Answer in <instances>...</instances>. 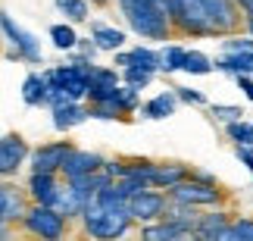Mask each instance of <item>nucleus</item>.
Here are the masks:
<instances>
[{"label": "nucleus", "mask_w": 253, "mask_h": 241, "mask_svg": "<svg viewBox=\"0 0 253 241\" xmlns=\"http://www.w3.org/2000/svg\"><path fill=\"white\" fill-rule=\"evenodd\" d=\"M175 97L188 100V103H197V107H200V103H207V97H203L200 91H194V88H175Z\"/></svg>", "instance_id": "obj_33"}, {"label": "nucleus", "mask_w": 253, "mask_h": 241, "mask_svg": "<svg viewBox=\"0 0 253 241\" xmlns=\"http://www.w3.org/2000/svg\"><path fill=\"white\" fill-rule=\"evenodd\" d=\"M169 200L172 204H184V207H216L222 200V191L210 182H200L197 176H188L184 182L169 188Z\"/></svg>", "instance_id": "obj_6"}, {"label": "nucleus", "mask_w": 253, "mask_h": 241, "mask_svg": "<svg viewBox=\"0 0 253 241\" xmlns=\"http://www.w3.org/2000/svg\"><path fill=\"white\" fill-rule=\"evenodd\" d=\"M231 232L238 235V241H253V219L244 216V219H235V223H228Z\"/></svg>", "instance_id": "obj_32"}, {"label": "nucleus", "mask_w": 253, "mask_h": 241, "mask_svg": "<svg viewBox=\"0 0 253 241\" xmlns=\"http://www.w3.org/2000/svg\"><path fill=\"white\" fill-rule=\"evenodd\" d=\"M238 160L247 163V169L253 172V147H238Z\"/></svg>", "instance_id": "obj_35"}, {"label": "nucleus", "mask_w": 253, "mask_h": 241, "mask_svg": "<svg viewBox=\"0 0 253 241\" xmlns=\"http://www.w3.org/2000/svg\"><path fill=\"white\" fill-rule=\"evenodd\" d=\"M119 9L131 32H138L147 41H169L172 22L166 13V0H119Z\"/></svg>", "instance_id": "obj_2"}, {"label": "nucleus", "mask_w": 253, "mask_h": 241, "mask_svg": "<svg viewBox=\"0 0 253 241\" xmlns=\"http://www.w3.org/2000/svg\"><path fill=\"white\" fill-rule=\"evenodd\" d=\"M175 110H178V97L172 91H163L144 103V116L147 119H169V116H175Z\"/></svg>", "instance_id": "obj_19"}, {"label": "nucleus", "mask_w": 253, "mask_h": 241, "mask_svg": "<svg viewBox=\"0 0 253 241\" xmlns=\"http://www.w3.org/2000/svg\"><path fill=\"white\" fill-rule=\"evenodd\" d=\"M22 226H25L28 235H35L41 241H63V235H66V219L60 213H53L50 207H41V204L25 210Z\"/></svg>", "instance_id": "obj_7"}, {"label": "nucleus", "mask_w": 253, "mask_h": 241, "mask_svg": "<svg viewBox=\"0 0 253 241\" xmlns=\"http://www.w3.org/2000/svg\"><path fill=\"white\" fill-rule=\"evenodd\" d=\"M181 72H191V75H210L212 72V60L200 50H184V60H181Z\"/></svg>", "instance_id": "obj_25"}, {"label": "nucleus", "mask_w": 253, "mask_h": 241, "mask_svg": "<svg viewBox=\"0 0 253 241\" xmlns=\"http://www.w3.org/2000/svg\"><path fill=\"white\" fill-rule=\"evenodd\" d=\"M212 116L216 119H222V122H235V119H241L244 116V110L241 107H235V103H212Z\"/></svg>", "instance_id": "obj_30"}, {"label": "nucleus", "mask_w": 253, "mask_h": 241, "mask_svg": "<svg viewBox=\"0 0 253 241\" xmlns=\"http://www.w3.org/2000/svg\"><path fill=\"white\" fill-rule=\"evenodd\" d=\"M184 50L188 47H181V44H169L166 50L160 53V60H163V66H160V72H181V60H184Z\"/></svg>", "instance_id": "obj_26"}, {"label": "nucleus", "mask_w": 253, "mask_h": 241, "mask_svg": "<svg viewBox=\"0 0 253 241\" xmlns=\"http://www.w3.org/2000/svg\"><path fill=\"white\" fill-rule=\"evenodd\" d=\"M235 3H238V9L247 13V19H253V0H235Z\"/></svg>", "instance_id": "obj_37"}, {"label": "nucleus", "mask_w": 253, "mask_h": 241, "mask_svg": "<svg viewBox=\"0 0 253 241\" xmlns=\"http://www.w3.org/2000/svg\"><path fill=\"white\" fill-rule=\"evenodd\" d=\"M216 69L231 75H253V53H225L216 60Z\"/></svg>", "instance_id": "obj_22"}, {"label": "nucleus", "mask_w": 253, "mask_h": 241, "mask_svg": "<svg viewBox=\"0 0 253 241\" xmlns=\"http://www.w3.org/2000/svg\"><path fill=\"white\" fill-rule=\"evenodd\" d=\"M50 41L56 50H75L79 47V35L69 22H60V25H50Z\"/></svg>", "instance_id": "obj_24"}, {"label": "nucleus", "mask_w": 253, "mask_h": 241, "mask_svg": "<svg viewBox=\"0 0 253 241\" xmlns=\"http://www.w3.org/2000/svg\"><path fill=\"white\" fill-rule=\"evenodd\" d=\"M56 9H60L63 16H69L72 22H84L87 13H91V6H87V0H53Z\"/></svg>", "instance_id": "obj_27"}, {"label": "nucleus", "mask_w": 253, "mask_h": 241, "mask_svg": "<svg viewBox=\"0 0 253 241\" xmlns=\"http://www.w3.org/2000/svg\"><path fill=\"white\" fill-rule=\"evenodd\" d=\"M103 166V157L100 153H91V150H75L63 160V166H60V176L66 182H72V179H82V176H91V172H97Z\"/></svg>", "instance_id": "obj_13"}, {"label": "nucleus", "mask_w": 253, "mask_h": 241, "mask_svg": "<svg viewBox=\"0 0 253 241\" xmlns=\"http://www.w3.org/2000/svg\"><path fill=\"white\" fill-rule=\"evenodd\" d=\"M72 153L69 141H53V144H41L38 150H32V172H53L60 176L63 160Z\"/></svg>", "instance_id": "obj_12"}, {"label": "nucleus", "mask_w": 253, "mask_h": 241, "mask_svg": "<svg viewBox=\"0 0 253 241\" xmlns=\"http://www.w3.org/2000/svg\"><path fill=\"white\" fill-rule=\"evenodd\" d=\"M225 226H228V213H210V216H197V223H194L191 232L197 241H212Z\"/></svg>", "instance_id": "obj_20"}, {"label": "nucleus", "mask_w": 253, "mask_h": 241, "mask_svg": "<svg viewBox=\"0 0 253 241\" xmlns=\"http://www.w3.org/2000/svg\"><path fill=\"white\" fill-rule=\"evenodd\" d=\"M22 100L28 103V107H41V103H47V82L41 72H28L25 82H22Z\"/></svg>", "instance_id": "obj_21"}, {"label": "nucleus", "mask_w": 253, "mask_h": 241, "mask_svg": "<svg viewBox=\"0 0 253 241\" xmlns=\"http://www.w3.org/2000/svg\"><path fill=\"white\" fill-rule=\"evenodd\" d=\"M91 3H106V0H91Z\"/></svg>", "instance_id": "obj_39"}, {"label": "nucleus", "mask_w": 253, "mask_h": 241, "mask_svg": "<svg viewBox=\"0 0 253 241\" xmlns=\"http://www.w3.org/2000/svg\"><path fill=\"white\" fill-rule=\"evenodd\" d=\"M212 241H238V235L231 232V226H225V229H222V232H219L216 238H212Z\"/></svg>", "instance_id": "obj_36"}, {"label": "nucleus", "mask_w": 253, "mask_h": 241, "mask_svg": "<svg viewBox=\"0 0 253 241\" xmlns=\"http://www.w3.org/2000/svg\"><path fill=\"white\" fill-rule=\"evenodd\" d=\"M82 207H84V197L69 185V182H66V185H56V194L50 200L53 213H60L63 219H69V216H82Z\"/></svg>", "instance_id": "obj_15"}, {"label": "nucleus", "mask_w": 253, "mask_h": 241, "mask_svg": "<svg viewBox=\"0 0 253 241\" xmlns=\"http://www.w3.org/2000/svg\"><path fill=\"white\" fill-rule=\"evenodd\" d=\"M172 28L194 38L231 35L241 25V9L235 0H166Z\"/></svg>", "instance_id": "obj_1"}, {"label": "nucleus", "mask_w": 253, "mask_h": 241, "mask_svg": "<svg viewBox=\"0 0 253 241\" xmlns=\"http://www.w3.org/2000/svg\"><path fill=\"white\" fill-rule=\"evenodd\" d=\"M28 210V200H25V191L13 185V182L0 179V223L13 226V223H22Z\"/></svg>", "instance_id": "obj_11"}, {"label": "nucleus", "mask_w": 253, "mask_h": 241, "mask_svg": "<svg viewBox=\"0 0 253 241\" xmlns=\"http://www.w3.org/2000/svg\"><path fill=\"white\" fill-rule=\"evenodd\" d=\"M172 241H197V238H194V232H181V235H175Z\"/></svg>", "instance_id": "obj_38"}, {"label": "nucleus", "mask_w": 253, "mask_h": 241, "mask_svg": "<svg viewBox=\"0 0 253 241\" xmlns=\"http://www.w3.org/2000/svg\"><path fill=\"white\" fill-rule=\"evenodd\" d=\"M122 44H125V32L106 28V25H94V47L97 50H119Z\"/></svg>", "instance_id": "obj_23"}, {"label": "nucleus", "mask_w": 253, "mask_h": 241, "mask_svg": "<svg viewBox=\"0 0 253 241\" xmlns=\"http://www.w3.org/2000/svg\"><path fill=\"white\" fill-rule=\"evenodd\" d=\"M116 88H119V72L103 69V66H91V72H87V94H84V97L91 100V107L110 103Z\"/></svg>", "instance_id": "obj_9"}, {"label": "nucleus", "mask_w": 253, "mask_h": 241, "mask_svg": "<svg viewBox=\"0 0 253 241\" xmlns=\"http://www.w3.org/2000/svg\"><path fill=\"white\" fill-rule=\"evenodd\" d=\"M0 32L6 35V41L13 44V50H9V60H25V63H41V44H38V38L32 32H25L22 25L16 22L9 13H0Z\"/></svg>", "instance_id": "obj_5"}, {"label": "nucleus", "mask_w": 253, "mask_h": 241, "mask_svg": "<svg viewBox=\"0 0 253 241\" xmlns=\"http://www.w3.org/2000/svg\"><path fill=\"white\" fill-rule=\"evenodd\" d=\"M91 66H94L91 60H84V56H75L72 66H53V69H47V72H41V75H44L47 88L63 91L69 100L82 103L84 94H87V72H91Z\"/></svg>", "instance_id": "obj_4"}, {"label": "nucleus", "mask_w": 253, "mask_h": 241, "mask_svg": "<svg viewBox=\"0 0 253 241\" xmlns=\"http://www.w3.org/2000/svg\"><path fill=\"white\" fill-rule=\"evenodd\" d=\"M228 138L238 144V147H253V122H241V119H235V122H228Z\"/></svg>", "instance_id": "obj_28"}, {"label": "nucleus", "mask_w": 253, "mask_h": 241, "mask_svg": "<svg viewBox=\"0 0 253 241\" xmlns=\"http://www.w3.org/2000/svg\"><path fill=\"white\" fill-rule=\"evenodd\" d=\"M56 185H60V179H56L53 172H32V176H28V197L41 207H50V200L56 194Z\"/></svg>", "instance_id": "obj_16"}, {"label": "nucleus", "mask_w": 253, "mask_h": 241, "mask_svg": "<svg viewBox=\"0 0 253 241\" xmlns=\"http://www.w3.org/2000/svg\"><path fill=\"white\" fill-rule=\"evenodd\" d=\"M181 232H191V229L181 223H172V219H157V223H147L141 229V241H172Z\"/></svg>", "instance_id": "obj_18"}, {"label": "nucleus", "mask_w": 253, "mask_h": 241, "mask_svg": "<svg viewBox=\"0 0 253 241\" xmlns=\"http://www.w3.org/2000/svg\"><path fill=\"white\" fill-rule=\"evenodd\" d=\"M122 75H125V88H131V91H141V88H147V85L153 82V72L134 69V66H128V69H122Z\"/></svg>", "instance_id": "obj_29"}, {"label": "nucleus", "mask_w": 253, "mask_h": 241, "mask_svg": "<svg viewBox=\"0 0 253 241\" xmlns=\"http://www.w3.org/2000/svg\"><path fill=\"white\" fill-rule=\"evenodd\" d=\"M28 157V144L22 135H16V132H9L0 138V179H9V176H16L19 166L25 163Z\"/></svg>", "instance_id": "obj_10"}, {"label": "nucleus", "mask_w": 253, "mask_h": 241, "mask_svg": "<svg viewBox=\"0 0 253 241\" xmlns=\"http://www.w3.org/2000/svg\"><path fill=\"white\" fill-rule=\"evenodd\" d=\"M82 223H84V232L97 238V241H119L128 235L131 229V219L122 207H103L97 200H84L82 207Z\"/></svg>", "instance_id": "obj_3"}, {"label": "nucleus", "mask_w": 253, "mask_h": 241, "mask_svg": "<svg viewBox=\"0 0 253 241\" xmlns=\"http://www.w3.org/2000/svg\"><path fill=\"white\" fill-rule=\"evenodd\" d=\"M87 119V107H82V103H63V107H53V129L56 132H69L75 129V125H82Z\"/></svg>", "instance_id": "obj_17"}, {"label": "nucleus", "mask_w": 253, "mask_h": 241, "mask_svg": "<svg viewBox=\"0 0 253 241\" xmlns=\"http://www.w3.org/2000/svg\"><path fill=\"white\" fill-rule=\"evenodd\" d=\"M222 50L225 53H253V38H228V41H222Z\"/></svg>", "instance_id": "obj_31"}, {"label": "nucleus", "mask_w": 253, "mask_h": 241, "mask_svg": "<svg viewBox=\"0 0 253 241\" xmlns=\"http://www.w3.org/2000/svg\"><path fill=\"white\" fill-rule=\"evenodd\" d=\"M235 79H238V88L244 91V97L253 100V75H235Z\"/></svg>", "instance_id": "obj_34"}, {"label": "nucleus", "mask_w": 253, "mask_h": 241, "mask_svg": "<svg viewBox=\"0 0 253 241\" xmlns=\"http://www.w3.org/2000/svg\"><path fill=\"white\" fill-rule=\"evenodd\" d=\"M166 204L169 197L163 194V191H150V188H141L134 191V194L125 197V213H128V219L134 223H157V219H163V213H166Z\"/></svg>", "instance_id": "obj_8"}, {"label": "nucleus", "mask_w": 253, "mask_h": 241, "mask_svg": "<svg viewBox=\"0 0 253 241\" xmlns=\"http://www.w3.org/2000/svg\"><path fill=\"white\" fill-rule=\"evenodd\" d=\"M116 66H122V69H128V66H134V69H144V72H153L157 75L160 72V53L157 50H150V47H131L128 53H119L116 56Z\"/></svg>", "instance_id": "obj_14"}]
</instances>
